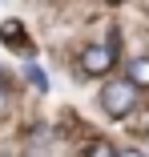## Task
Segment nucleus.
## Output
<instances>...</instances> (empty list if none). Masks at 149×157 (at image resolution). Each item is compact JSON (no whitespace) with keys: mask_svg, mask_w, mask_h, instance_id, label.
<instances>
[{"mask_svg":"<svg viewBox=\"0 0 149 157\" xmlns=\"http://www.w3.org/2000/svg\"><path fill=\"white\" fill-rule=\"evenodd\" d=\"M133 105H137V89L129 81H117V85H105L101 89V109L109 117H125Z\"/></svg>","mask_w":149,"mask_h":157,"instance_id":"obj_1","label":"nucleus"},{"mask_svg":"<svg viewBox=\"0 0 149 157\" xmlns=\"http://www.w3.org/2000/svg\"><path fill=\"white\" fill-rule=\"evenodd\" d=\"M109 69H113V48H105V44L85 48V73H89V77H101V73H109Z\"/></svg>","mask_w":149,"mask_h":157,"instance_id":"obj_2","label":"nucleus"},{"mask_svg":"<svg viewBox=\"0 0 149 157\" xmlns=\"http://www.w3.org/2000/svg\"><path fill=\"white\" fill-rule=\"evenodd\" d=\"M129 85L133 89H149V56H137L129 65Z\"/></svg>","mask_w":149,"mask_h":157,"instance_id":"obj_3","label":"nucleus"},{"mask_svg":"<svg viewBox=\"0 0 149 157\" xmlns=\"http://www.w3.org/2000/svg\"><path fill=\"white\" fill-rule=\"evenodd\" d=\"M89 157H117V149L109 141H93V145H89Z\"/></svg>","mask_w":149,"mask_h":157,"instance_id":"obj_4","label":"nucleus"},{"mask_svg":"<svg viewBox=\"0 0 149 157\" xmlns=\"http://www.w3.org/2000/svg\"><path fill=\"white\" fill-rule=\"evenodd\" d=\"M0 36H4L8 44H16V36H20V28H16V20H4V28H0Z\"/></svg>","mask_w":149,"mask_h":157,"instance_id":"obj_5","label":"nucleus"},{"mask_svg":"<svg viewBox=\"0 0 149 157\" xmlns=\"http://www.w3.org/2000/svg\"><path fill=\"white\" fill-rule=\"evenodd\" d=\"M28 81H32L36 89H44V77H40V69H28Z\"/></svg>","mask_w":149,"mask_h":157,"instance_id":"obj_6","label":"nucleus"},{"mask_svg":"<svg viewBox=\"0 0 149 157\" xmlns=\"http://www.w3.org/2000/svg\"><path fill=\"white\" fill-rule=\"evenodd\" d=\"M4 113H8V93L0 89V117H4Z\"/></svg>","mask_w":149,"mask_h":157,"instance_id":"obj_7","label":"nucleus"},{"mask_svg":"<svg viewBox=\"0 0 149 157\" xmlns=\"http://www.w3.org/2000/svg\"><path fill=\"white\" fill-rule=\"evenodd\" d=\"M117 157H141L137 149H121V153H117Z\"/></svg>","mask_w":149,"mask_h":157,"instance_id":"obj_8","label":"nucleus"}]
</instances>
